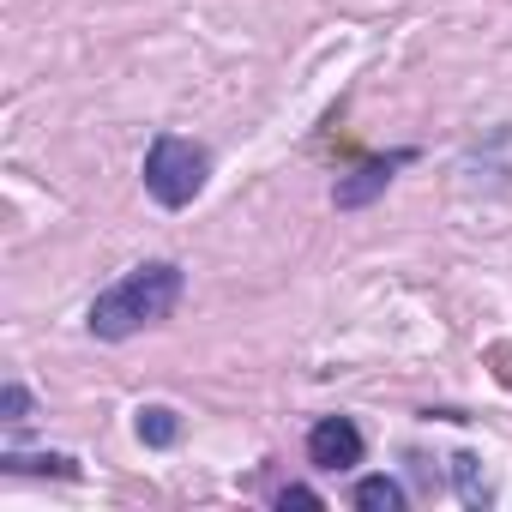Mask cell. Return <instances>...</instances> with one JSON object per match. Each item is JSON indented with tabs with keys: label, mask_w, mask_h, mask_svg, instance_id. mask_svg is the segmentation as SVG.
<instances>
[{
	"label": "cell",
	"mask_w": 512,
	"mask_h": 512,
	"mask_svg": "<svg viewBox=\"0 0 512 512\" xmlns=\"http://www.w3.org/2000/svg\"><path fill=\"white\" fill-rule=\"evenodd\" d=\"M278 506H326V500H320L308 482H284V488H278Z\"/></svg>",
	"instance_id": "cell-10"
},
{
	"label": "cell",
	"mask_w": 512,
	"mask_h": 512,
	"mask_svg": "<svg viewBox=\"0 0 512 512\" xmlns=\"http://www.w3.org/2000/svg\"><path fill=\"white\" fill-rule=\"evenodd\" d=\"M181 296H187V272H181L175 260H145V266L121 272L109 290L91 296L85 326H91V338H103V344H127V338H139L145 326L169 320V314L181 308Z\"/></svg>",
	"instance_id": "cell-1"
},
{
	"label": "cell",
	"mask_w": 512,
	"mask_h": 512,
	"mask_svg": "<svg viewBox=\"0 0 512 512\" xmlns=\"http://www.w3.org/2000/svg\"><path fill=\"white\" fill-rule=\"evenodd\" d=\"M350 500L362 506V512H404V482L398 476H362L356 488H350Z\"/></svg>",
	"instance_id": "cell-7"
},
{
	"label": "cell",
	"mask_w": 512,
	"mask_h": 512,
	"mask_svg": "<svg viewBox=\"0 0 512 512\" xmlns=\"http://www.w3.org/2000/svg\"><path fill=\"white\" fill-rule=\"evenodd\" d=\"M368 458V440H362V428L350 422V416H320L314 428H308V464L314 470H356Z\"/></svg>",
	"instance_id": "cell-4"
},
{
	"label": "cell",
	"mask_w": 512,
	"mask_h": 512,
	"mask_svg": "<svg viewBox=\"0 0 512 512\" xmlns=\"http://www.w3.org/2000/svg\"><path fill=\"white\" fill-rule=\"evenodd\" d=\"M145 193L163 205V211H181L205 193V175H211V151L199 139H181V133H157L145 145Z\"/></svg>",
	"instance_id": "cell-2"
},
{
	"label": "cell",
	"mask_w": 512,
	"mask_h": 512,
	"mask_svg": "<svg viewBox=\"0 0 512 512\" xmlns=\"http://www.w3.org/2000/svg\"><path fill=\"white\" fill-rule=\"evenodd\" d=\"M133 428H139V440H145V446H175V440H181V416H175L169 404H145Z\"/></svg>",
	"instance_id": "cell-8"
},
{
	"label": "cell",
	"mask_w": 512,
	"mask_h": 512,
	"mask_svg": "<svg viewBox=\"0 0 512 512\" xmlns=\"http://www.w3.org/2000/svg\"><path fill=\"white\" fill-rule=\"evenodd\" d=\"M37 416V398H31V386L25 380H7V386H0V422H31Z\"/></svg>",
	"instance_id": "cell-9"
},
{
	"label": "cell",
	"mask_w": 512,
	"mask_h": 512,
	"mask_svg": "<svg viewBox=\"0 0 512 512\" xmlns=\"http://www.w3.org/2000/svg\"><path fill=\"white\" fill-rule=\"evenodd\" d=\"M0 470H13V476H61V482H73V476H79V458H73V452H19V446H7V452H0Z\"/></svg>",
	"instance_id": "cell-5"
},
{
	"label": "cell",
	"mask_w": 512,
	"mask_h": 512,
	"mask_svg": "<svg viewBox=\"0 0 512 512\" xmlns=\"http://www.w3.org/2000/svg\"><path fill=\"white\" fill-rule=\"evenodd\" d=\"M446 464H452V488H458V500L482 512V506L494 500V488H488V476H482V458H476V452H452Z\"/></svg>",
	"instance_id": "cell-6"
},
{
	"label": "cell",
	"mask_w": 512,
	"mask_h": 512,
	"mask_svg": "<svg viewBox=\"0 0 512 512\" xmlns=\"http://www.w3.org/2000/svg\"><path fill=\"white\" fill-rule=\"evenodd\" d=\"M410 163H416V145H398V151H386V157H362L356 169H344V175L332 181V205H338V211H368V205L392 187V175L410 169Z\"/></svg>",
	"instance_id": "cell-3"
}]
</instances>
